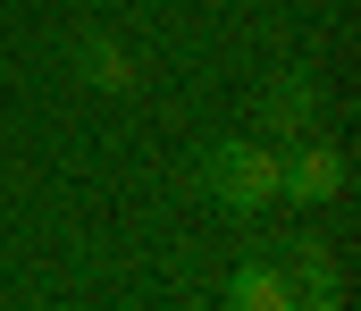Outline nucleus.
I'll list each match as a JSON object with an SVG mask.
<instances>
[{
	"mask_svg": "<svg viewBox=\"0 0 361 311\" xmlns=\"http://www.w3.org/2000/svg\"><path fill=\"white\" fill-rule=\"evenodd\" d=\"M202 194L219 210H235V219L269 210L277 202V152L269 143H210L202 152Z\"/></svg>",
	"mask_w": 361,
	"mask_h": 311,
	"instance_id": "1",
	"label": "nucleus"
},
{
	"mask_svg": "<svg viewBox=\"0 0 361 311\" xmlns=\"http://www.w3.org/2000/svg\"><path fill=\"white\" fill-rule=\"evenodd\" d=\"M345 194V152H328V143H294V152H277V202H336Z\"/></svg>",
	"mask_w": 361,
	"mask_h": 311,
	"instance_id": "2",
	"label": "nucleus"
},
{
	"mask_svg": "<svg viewBox=\"0 0 361 311\" xmlns=\"http://www.w3.org/2000/svg\"><path fill=\"white\" fill-rule=\"evenodd\" d=\"M227 311H294V278L277 261H244L227 278Z\"/></svg>",
	"mask_w": 361,
	"mask_h": 311,
	"instance_id": "3",
	"label": "nucleus"
},
{
	"mask_svg": "<svg viewBox=\"0 0 361 311\" xmlns=\"http://www.w3.org/2000/svg\"><path fill=\"white\" fill-rule=\"evenodd\" d=\"M311 109H319V85H311V76H277V85H269V126H277V135L311 126Z\"/></svg>",
	"mask_w": 361,
	"mask_h": 311,
	"instance_id": "4",
	"label": "nucleus"
},
{
	"mask_svg": "<svg viewBox=\"0 0 361 311\" xmlns=\"http://www.w3.org/2000/svg\"><path fill=\"white\" fill-rule=\"evenodd\" d=\"M76 68H85V85H101V93H126V85H135V59H126L118 42H101V34L76 51Z\"/></svg>",
	"mask_w": 361,
	"mask_h": 311,
	"instance_id": "5",
	"label": "nucleus"
},
{
	"mask_svg": "<svg viewBox=\"0 0 361 311\" xmlns=\"http://www.w3.org/2000/svg\"><path fill=\"white\" fill-rule=\"evenodd\" d=\"M294 311H336V295H294Z\"/></svg>",
	"mask_w": 361,
	"mask_h": 311,
	"instance_id": "6",
	"label": "nucleus"
}]
</instances>
